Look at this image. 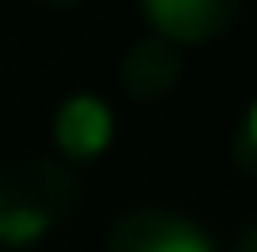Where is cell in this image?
<instances>
[{"instance_id": "1", "label": "cell", "mask_w": 257, "mask_h": 252, "mask_svg": "<svg viewBox=\"0 0 257 252\" xmlns=\"http://www.w3.org/2000/svg\"><path fill=\"white\" fill-rule=\"evenodd\" d=\"M79 178L55 154H15L0 163V242H35L74 208Z\"/></svg>"}, {"instance_id": "2", "label": "cell", "mask_w": 257, "mask_h": 252, "mask_svg": "<svg viewBox=\"0 0 257 252\" xmlns=\"http://www.w3.org/2000/svg\"><path fill=\"white\" fill-rule=\"evenodd\" d=\"M104 252H213V237L173 208H128L109 222Z\"/></svg>"}, {"instance_id": "3", "label": "cell", "mask_w": 257, "mask_h": 252, "mask_svg": "<svg viewBox=\"0 0 257 252\" xmlns=\"http://www.w3.org/2000/svg\"><path fill=\"white\" fill-rule=\"evenodd\" d=\"M178 69H183L178 40H168L163 30H149L124 50V89L139 99H159L178 84Z\"/></svg>"}, {"instance_id": "4", "label": "cell", "mask_w": 257, "mask_h": 252, "mask_svg": "<svg viewBox=\"0 0 257 252\" xmlns=\"http://www.w3.org/2000/svg\"><path fill=\"white\" fill-rule=\"evenodd\" d=\"M242 0H144L154 30H163L168 40H208V35H223L232 25Z\"/></svg>"}, {"instance_id": "5", "label": "cell", "mask_w": 257, "mask_h": 252, "mask_svg": "<svg viewBox=\"0 0 257 252\" xmlns=\"http://www.w3.org/2000/svg\"><path fill=\"white\" fill-rule=\"evenodd\" d=\"M114 134V114L99 94H69L55 109V144L64 154H99Z\"/></svg>"}, {"instance_id": "6", "label": "cell", "mask_w": 257, "mask_h": 252, "mask_svg": "<svg viewBox=\"0 0 257 252\" xmlns=\"http://www.w3.org/2000/svg\"><path fill=\"white\" fill-rule=\"evenodd\" d=\"M232 154H237V163L257 178V99L242 109V119H237V129H232Z\"/></svg>"}, {"instance_id": "7", "label": "cell", "mask_w": 257, "mask_h": 252, "mask_svg": "<svg viewBox=\"0 0 257 252\" xmlns=\"http://www.w3.org/2000/svg\"><path fill=\"white\" fill-rule=\"evenodd\" d=\"M237 252H257V222L242 232V237H237Z\"/></svg>"}]
</instances>
